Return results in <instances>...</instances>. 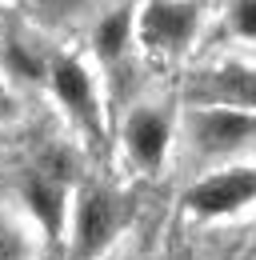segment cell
Listing matches in <instances>:
<instances>
[{
  "instance_id": "obj_1",
  "label": "cell",
  "mask_w": 256,
  "mask_h": 260,
  "mask_svg": "<svg viewBox=\"0 0 256 260\" xmlns=\"http://www.w3.org/2000/svg\"><path fill=\"white\" fill-rule=\"evenodd\" d=\"M180 136V92L176 88H136L116 112V152L128 176L160 180L176 164Z\"/></svg>"
},
{
  "instance_id": "obj_2",
  "label": "cell",
  "mask_w": 256,
  "mask_h": 260,
  "mask_svg": "<svg viewBox=\"0 0 256 260\" xmlns=\"http://www.w3.org/2000/svg\"><path fill=\"white\" fill-rule=\"evenodd\" d=\"M248 156H256V112L180 100L176 160L196 164V172H208V168L236 164Z\"/></svg>"
},
{
  "instance_id": "obj_3",
  "label": "cell",
  "mask_w": 256,
  "mask_h": 260,
  "mask_svg": "<svg viewBox=\"0 0 256 260\" xmlns=\"http://www.w3.org/2000/svg\"><path fill=\"white\" fill-rule=\"evenodd\" d=\"M44 92L56 104V112L72 136H80L88 148L104 144V136H108V88L84 52H68V48L48 52Z\"/></svg>"
},
{
  "instance_id": "obj_4",
  "label": "cell",
  "mask_w": 256,
  "mask_h": 260,
  "mask_svg": "<svg viewBox=\"0 0 256 260\" xmlns=\"http://www.w3.org/2000/svg\"><path fill=\"white\" fill-rule=\"evenodd\" d=\"M212 24V0H136L140 64H184Z\"/></svg>"
},
{
  "instance_id": "obj_5",
  "label": "cell",
  "mask_w": 256,
  "mask_h": 260,
  "mask_svg": "<svg viewBox=\"0 0 256 260\" xmlns=\"http://www.w3.org/2000/svg\"><path fill=\"white\" fill-rule=\"evenodd\" d=\"M124 228V200L104 180H80L68 208V232H64V260H100L112 252Z\"/></svg>"
},
{
  "instance_id": "obj_6",
  "label": "cell",
  "mask_w": 256,
  "mask_h": 260,
  "mask_svg": "<svg viewBox=\"0 0 256 260\" xmlns=\"http://www.w3.org/2000/svg\"><path fill=\"white\" fill-rule=\"evenodd\" d=\"M256 208V156L196 172L180 192V212L196 224H220Z\"/></svg>"
},
{
  "instance_id": "obj_7",
  "label": "cell",
  "mask_w": 256,
  "mask_h": 260,
  "mask_svg": "<svg viewBox=\"0 0 256 260\" xmlns=\"http://www.w3.org/2000/svg\"><path fill=\"white\" fill-rule=\"evenodd\" d=\"M84 56L100 72L104 88L128 64H140V56H136V0H108L96 8L88 36H84Z\"/></svg>"
},
{
  "instance_id": "obj_8",
  "label": "cell",
  "mask_w": 256,
  "mask_h": 260,
  "mask_svg": "<svg viewBox=\"0 0 256 260\" xmlns=\"http://www.w3.org/2000/svg\"><path fill=\"white\" fill-rule=\"evenodd\" d=\"M180 100L256 112V60L232 56V60H216V64L196 68L188 76V84L180 88Z\"/></svg>"
},
{
  "instance_id": "obj_9",
  "label": "cell",
  "mask_w": 256,
  "mask_h": 260,
  "mask_svg": "<svg viewBox=\"0 0 256 260\" xmlns=\"http://www.w3.org/2000/svg\"><path fill=\"white\" fill-rule=\"evenodd\" d=\"M44 240L24 220V212L8 200H0V260H40Z\"/></svg>"
},
{
  "instance_id": "obj_10",
  "label": "cell",
  "mask_w": 256,
  "mask_h": 260,
  "mask_svg": "<svg viewBox=\"0 0 256 260\" xmlns=\"http://www.w3.org/2000/svg\"><path fill=\"white\" fill-rule=\"evenodd\" d=\"M220 24L228 40L256 48V0H224L220 4Z\"/></svg>"
},
{
  "instance_id": "obj_11",
  "label": "cell",
  "mask_w": 256,
  "mask_h": 260,
  "mask_svg": "<svg viewBox=\"0 0 256 260\" xmlns=\"http://www.w3.org/2000/svg\"><path fill=\"white\" fill-rule=\"evenodd\" d=\"M20 112H24V92L0 72V128H8V124H16L20 120Z\"/></svg>"
},
{
  "instance_id": "obj_12",
  "label": "cell",
  "mask_w": 256,
  "mask_h": 260,
  "mask_svg": "<svg viewBox=\"0 0 256 260\" xmlns=\"http://www.w3.org/2000/svg\"><path fill=\"white\" fill-rule=\"evenodd\" d=\"M244 260H256V224L248 232V240H244Z\"/></svg>"
}]
</instances>
